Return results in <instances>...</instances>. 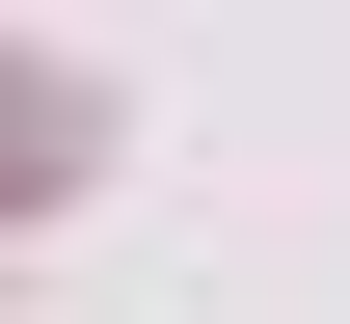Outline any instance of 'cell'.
<instances>
[]
</instances>
